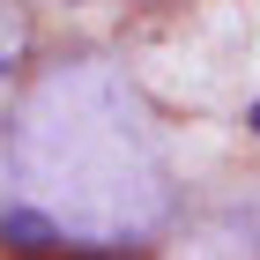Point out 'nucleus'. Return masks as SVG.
<instances>
[{"label":"nucleus","mask_w":260,"mask_h":260,"mask_svg":"<svg viewBox=\"0 0 260 260\" xmlns=\"http://www.w3.org/2000/svg\"><path fill=\"white\" fill-rule=\"evenodd\" d=\"M22 60H30V22L0 0V97H8V82L22 75Z\"/></svg>","instance_id":"1"}]
</instances>
